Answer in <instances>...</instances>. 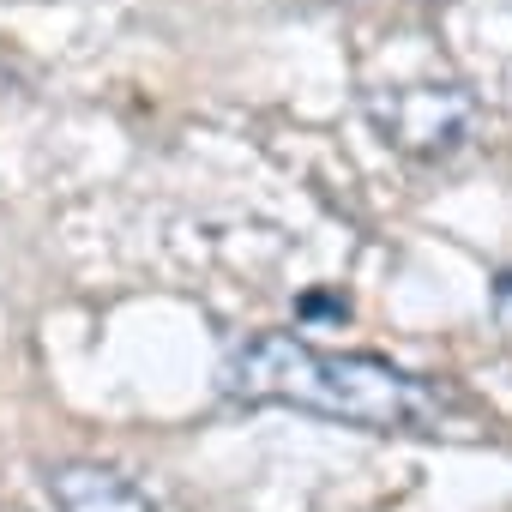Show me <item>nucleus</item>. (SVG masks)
Returning a JSON list of instances; mask_svg holds the SVG:
<instances>
[{
	"label": "nucleus",
	"mask_w": 512,
	"mask_h": 512,
	"mask_svg": "<svg viewBox=\"0 0 512 512\" xmlns=\"http://www.w3.org/2000/svg\"><path fill=\"white\" fill-rule=\"evenodd\" d=\"M223 386L235 404H284V410H308V416L374 428V434H440V416H446V398L428 380L380 356L320 350L296 332L247 338L229 356Z\"/></svg>",
	"instance_id": "nucleus-1"
},
{
	"label": "nucleus",
	"mask_w": 512,
	"mask_h": 512,
	"mask_svg": "<svg viewBox=\"0 0 512 512\" xmlns=\"http://www.w3.org/2000/svg\"><path fill=\"white\" fill-rule=\"evenodd\" d=\"M362 109L374 133L404 157H446L476 127V97L458 79H422V85H386L362 91Z\"/></svg>",
	"instance_id": "nucleus-2"
},
{
	"label": "nucleus",
	"mask_w": 512,
	"mask_h": 512,
	"mask_svg": "<svg viewBox=\"0 0 512 512\" xmlns=\"http://www.w3.org/2000/svg\"><path fill=\"white\" fill-rule=\"evenodd\" d=\"M49 494H55V512H157V500L133 476L103 464H61L49 476Z\"/></svg>",
	"instance_id": "nucleus-3"
},
{
	"label": "nucleus",
	"mask_w": 512,
	"mask_h": 512,
	"mask_svg": "<svg viewBox=\"0 0 512 512\" xmlns=\"http://www.w3.org/2000/svg\"><path fill=\"white\" fill-rule=\"evenodd\" d=\"M494 314L512 326V272H500V284H494Z\"/></svg>",
	"instance_id": "nucleus-4"
}]
</instances>
